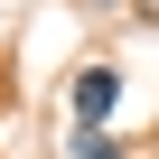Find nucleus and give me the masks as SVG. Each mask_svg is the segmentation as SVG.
Segmentation results:
<instances>
[{
    "mask_svg": "<svg viewBox=\"0 0 159 159\" xmlns=\"http://www.w3.org/2000/svg\"><path fill=\"white\" fill-rule=\"evenodd\" d=\"M112 103H122V75L112 66H84V75H66V122H112Z\"/></svg>",
    "mask_w": 159,
    "mask_h": 159,
    "instance_id": "obj_1",
    "label": "nucleus"
},
{
    "mask_svg": "<svg viewBox=\"0 0 159 159\" xmlns=\"http://www.w3.org/2000/svg\"><path fill=\"white\" fill-rule=\"evenodd\" d=\"M66 159H122V150H112L94 122H66Z\"/></svg>",
    "mask_w": 159,
    "mask_h": 159,
    "instance_id": "obj_2",
    "label": "nucleus"
}]
</instances>
